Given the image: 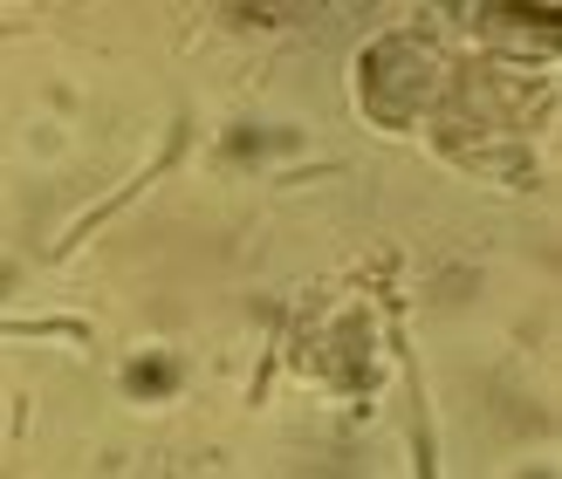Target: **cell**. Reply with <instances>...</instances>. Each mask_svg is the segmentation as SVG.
Returning <instances> with one entry per match:
<instances>
[{
    "label": "cell",
    "instance_id": "6da1fadb",
    "mask_svg": "<svg viewBox=\"0 0 562 479\" xmlns=\"http://www.w3.org/2000/svg\"><path fill=\"white\" fill-rule=\"evenodd\" d=\"M542 90H528L521 69H453V90L432 110L439 145L453 158H494V151H528V117H542Z\"/></svg>",
    "mask_w": 562,
    "mask_h": 479
},
{
    "label": "cell",
    "instance_id": "7a4b0ae2",
    "mask_svg": "<svg viewBox=\"0 0 562 479\" xmlns=\"http://www.w3.org/2000/svg\"><path fill=\"white\" fill-rule=\"evenodd\" d=\"M453 55H446L432 35L418 27H391L371 48L357 55V103L363 117H378L384 130H412V124H432V110L453 90Z\"/></svg>",
    "mask_w": 562,
    "mask_h": 479
},
{
    "label": "cell",
    "instance_id": "3957f363",
    "mask_svg": "<svg viewBox=\"0 0 562 479\" xmlns=\"http://www.w3.org/2000/svg\"><path fill=\"white\" fill-rule=\"evenodd\" d=\"M481 27H487V42H494V48H536V55H549V48H555V14L487 8V14H481Z\"/></svg>",
    "mask_w": 562,
    "mask_h": 479
}]
</instances>
